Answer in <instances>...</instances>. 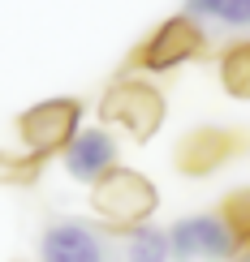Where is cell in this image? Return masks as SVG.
I'll list each match as a JSON object with an SVG mask.
<instances>
[{
	"label": "cell",
	"mask_w": 250,
	"mask_h": 262,
	"mask_svg": "<svg viewBox=\"0 0 250 262\" xmlns=\"http://www.w3.org/2000/svg\"><path fill=\"white\" fill-rule=\"evenodd\" d=\"M100 121L117 125L134 142H147V138H156L160 125H164V95L151 82H143V78H121V82H112L104 91Z\"/></svg>",
	"instance_id": "cell-1"
},
{
	"label": "cell",
	"mask_w": 250,
	"mask_h": 262,
	"mask_svg": "<svg viewBox=\"0 0 250 262\" xmlns=\"http://www.w3.org/2000/svg\"><path fill=\"white\" fill-rule=\"evenodd\" d=\"M156 185L134 168H108L100 181L91 185V206L100 220H108L112 228H134L156 211Z\"/></svg>",
	"instance_id": "cell-2"
},
{
	"label": "cell",
	"mask_w": 250,
	"mask_h": 262,
	"mask_svg": "<svg viewBox=\"0 0 250 262\" xmlns=\"http://www.w3.org/2000/svg\"><path fill=\"white\" fill-rule=\"evenodd\" d=\"M203 48H207V35H203L199 17L194 13H177V17H168L164 26L138 48L134 64L143 73H168V69H177V64L203 56Z\"/></svg>",
	"instance_id": "cell-3"
},
{
	"label": "cell",
	"mask_w": 250,
	"mask_h": 262,
	"mask_svg": "<svg viewBox=\"0 0 250 262\" xmlns=\"http://www.w3.org/2000/svg\"><path fill=\"white\" fill-rule=\"evenodd\" d=\"M78 121H82L78 99H43L17 116V134H22L30 155H56L78 134Z\"/></svg>",
	"instance_id": "cell-4"
},
{
	"label": "cell",
	"mask_w": 250,
	"mask_h": 262,
	"mask_svg": "<svg viewBox=\"0 0 250 262\" xmlns=\"http://www.w3.org/2000/svg\"><path fill=\"white\" fill-rule=\"evenodd\" d=\"M168 245L177 262L190 258H237V228L229 224V215H190V220H177L168 228Z\"/></svg>",
	"instance_id": "cell-5"
},
{
	"label": "cell",
	"mask_w": 250,
	"mask_h": 262,
	"mask_svg": "<svg viewBox=\"0 0 250 262\" xmlns=\"http://www.w3.org/2000/svg\"><path fill=\"white\" fill-rule=\"evenodd\" d=\"M61 155H65V172L73 181L95 185L108 168H117V138L108 129H78Z\"/></svg>",
	"instance_id": "cell-6"
},
{
	"label": "cell",
	"mask_w": 250,
	"mask_h": 262,
	"mask_svg": "<svg viewBox=\"0 0 250 262\" xmlns=\"http://www.w3.org/2000/svg\"><path fill=\"white\" fill-rule=\"evenodd\" d=\"M39 258L43 262H108L100 232L86 228V224H56V228H48L43 241H39Z\"/></svg>",
	"instance_id": "cell-7"
},
{
	"label": "cell",
	"mask_w": 250,
	"mask_h": 262,
	"mask_svg": "<svg viewBox=\"0 0 250 262\" xmlns=\"http://www.w3.org/2000/svg\"><path fill=\"white\" fill-rule=\"evenodd\" d=\"M186 13L199 21H220L229 30H250V0H186Z\"/></svg>",
	"instance_id": "cell-8"
},
{
	"label": "cell",
	"mask_w": 250,
	"mask_h": 262,
	"mask_svg": "<svg viewBox=\"0 0 250 262\" xmlns=\"http://www.w3.org/2000/svg\"><path fill=\"white\" fill-rule=\"evenodd\" d=\"M168 254H172L168 232H160V228H147V220L129 228V241H125V262H168Z\"/></svg>",
	"instance_id": "cell-9"
},
{
	"label": "cell",
	"mask_w": 250,
	"mask_h": 262,
	"mask_svg": "<svg viewBox=\"0 0 250 262\" xmlns=\"http://www.w3.org/2000/svg\"><path fill=\"white\" fill-rule=\"evenodd\" d=\"M220 82H224V91L233 99H250V39L233 43L220 56Z\"/></svg>",
	"instance_id": "cell-10"
},
{
	"label": "cell",
	"mask_w": 250,
	"mask_h": 262,
	"mask_svg": "<svg viewBox=\"0 0 250 262\" xmlns=\"http://www.w3.org/2000/svg\"><path fill=\"white\" fill-rule=\"evenodd\" d=\"M39 163H43V155H5L0 150V181L5 185H30L39 177Z\"/></svg>",
	"instance_id": "cell-11"
},
{
	"label": "cell",
	"mask_w": 250,
	"mask_h": 262,
	"mask_svg": "<svg viewBox=\"0 0 250 262\" xmlns=\"http://www.w3.org/2000/svg\"><path fill=\"white\" fill-rule=\"evenodd\" d=\"M224 215H229V224L237 228V236L246 241V236H250V193H237V198L224 206Z\"/></svg>",
	"instance_id": "cell-12"
},
{
	"label": "cell",
	"mask_w": 250,
	"mask_h": 262,
	"mask_svg": "<svg viewBox=\"0 0 250 262\" xmlns=\"http://www.w3.org/2000/svg\"><path fill=\"white\" fill-rule=\"evenodd\" d=\"M237 262H250V236H246L242 245H237Z\"/></svg>",
	"instance_id": "cell-13"
}]
</instances>
